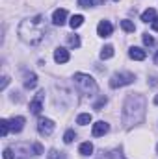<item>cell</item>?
I'll list each match as a JSON object with an SVG mask.
<instances>
[{"instance_id": "1", "label": "cell", "mask_w": 158, "mask_h": 159, "mask_svg": "<svg viewBox=\"0 0 158 159\" xmlns=\"http://www.w3.org/2000/svg\"><path fill=\"white\" fill-rule=\"evenodd\" d=\"M45 34H47V22L43 15H34L19 24V37L26 44H32V46L41 44L45 39Z\"/></svg>"}, {"instance_id": "2", "label": "cell", "mask_w": 158, "mask_h": 159, "mask_svg": "<svg viewBox=\"0 0 158 159\" xmlns=\"http://www.w3.org/2000/svg\"><path fill=\"white\" fill-rule=\"evenodd\" d=\"M145 96L143 94H128L126 100H125V106H123V124L126 128L134 126V124H140L143 117H145Z\"/></svg>"}, {"instance_id": "3", "label": "cell", "mask_w": 158, "mask_h": 159, "mask_svg": "<svg viewBox=\"0 0 158 159\" xmlns=\"http://www.w3.org/2000/svg\"><path fill=\"white\" fill-rule=\"evenodd\" d=\"M75 85L82 94H95L97 93V83L95 80L91 78L89 74H84V72H77L75 74Z\"/></svg>"}, {"instance_id": "4", "label": "cell", "mask_w": 158, "mask_h": 159, "mask_svg": "<svg viewBox=\"0 0 158 159\" xmlns=\"http://www.w3.org/2000/svg\"><path fill=\"white\" fill-rule=\"evenodd\" d=\"M132 81H134V74H132V72H116V74L110 78V87H112V89H117V87L130 85Z\"/></svg>"}, {"instance_id": "5", "label": "cell", "mask_w": 158, "mask_h": 159, "mask_svg": "<svg viewBox=\"0 0 158 159\" xmlns=\"http://www.w3.org/2000/svg\"><path fill=\"white\" fill-rule=\"evenodd\" d=\"M37 131H39L43 137L52 135V131H54V122L50 119H39V122H37Z\"/></svg>"}, {"instance_id": "6", "label": "cell", "mask_w": 158, "mask_h": 159, "mask_svg": "<svg viewBox=\"0 0 158 159\" xmlns=\"http://www.w3.org/2000/svg\"><path fill=\"white\" fill-rule=\"evenodd\" d=\"M43 100H45V91H39L37 94H36V98L30 102V111L34 113V115H39L41 109H43Z\"/></svg>"}, {"instance_id": "7", "label": "cell", "mask_w": 158, "mask_h": 159, "mask_svg": "<svg viewBox=\"0 0 158 159\" xmlns=\"http://www.w3.org/2000/svg\"><path fill=\"white\" fill-rule=\"evenodd\" d=\"M108 129H110V126H108L104 120H99V122H95V124H93L91 133H93V137H102L104 133H108Z\"/></svg>"}, {"instance_id": "8", "label": "cell", "mask_w": 158, "mask_h": 159, "mask_svg": "<svg viewBox=\"0 0 158 159\" xmlns=\"http://www.w3.org/2000/svg\"><path fill=\"white\" fill-rule=\"evenodd\" d=\"M112 32H114V28H112V24H110L108 20H101V22H99V26H97V34H99L101 37H110Z\"/></svg>"}, {"instance_id": "9", "label": "cell", "mask_w": 158, "mask_h": 159, "mask_svg": "<svg viewBox=\"0 0 158 159\" xmlns=\"http://www.w3.org/2000/svg\"><path fill=\"white\" fill-rule=\"evenodd\" d=\"M65 19H67V9H56L52 13V22L56 26H63L65 24Z\"/></svg>"}, {"instance_id": "10", "label": "cell", "mask_w": 158, "mask_h": 159, "mask_svg": "<svg viewBox=\"0 0 158 159\" xmlns=\"http://www.w3.org/2000/svg\"><path fill=\"white\" fill-rule=\"evenodd\" d=\"M69 57H71V56H69V52H67L65 48H56V50H54V61H56V63H60V65H62V63H67Z\"/></svg>"}, {"instance_id": "11", "label": "cell", "mask_w": 158, "mask_h": 159, "mask_svg": "<svg viewBox=\"0 0 158 159\" xmlns=\"http://www.w3.org/2000/svg\"><path fill=\"white\" fill-rule=\"evenodd\" d=\"M9 126H11L13 133H19L24 128V117H13V119L9 120Z\"/></svg>"}, {"instance_id": "12", "label": "cell", "mask_w": 158, "mask_h": 159, "mask_svg": "<svg viewBox=\"0 0 158 159\" xmlns=\"http://www.w3.org/2000/svg\"><path fill=\"white\" fill-rule=\"evenodd\" d=\"M128 56H130L132 59H136V61H143V59L147 57L145 50H141V48H138V46H132L130 52H128Z\"/></svg>"}, {"instance_id": "13", "label": "cell", "mask_w": 158, "mask_h": 159, "mask_svg": "<svg viewBox=\"0 0 158 159\" xmlns=\"http://www.w3.org/2000/svg\"><path fill=\"white\" fill-rule=\"evenodd\" d=\"M37 85V76L34 74V72H28L26 76H24V87L26 89H34Z\"/></svg>"}, {"instance_id": "14", "label": "cell", "mask_w": 158, "mask_h": 159, "mask_svg": "<svg viewBox=\"0 0 158 159\" xmlns=\"http://www.w3.org/2000/svg\"><path fill=\"white\" fill-rule=\"evenodd\" d=\"M156 19V11L153 9V7H149V9H145L143 13H141V20L143 22H153Z\"/></svg>"}, {"instance_id": "15", "label": "cell", "mask_w": 158, "mask_h": 159, "mask_svg": "<svg viewBox=\"0 0 158 159\" xmlns=\"http://www.w3.org/2000/svg\"><path fill=\"white\" fill-rule=\"evenodd\" d=\"M99 159H125V157L119 150H110V152H102V156Z\"/></svg>"}, {"instance_id": "16", "label": "cell", "mask_w": 158, "mask_h": 159, "mask_svg": "<svg viewBox=\"0 0 158 159\" xmlns=\"http://www.w3.org/2000/svg\"><path fill=\"white\" fill-rule=\"evenodd\" d=\"M69 24H71L73 30H77V28H80V26L84 24V17H82V15H73L71 20H69Z\"/></svg>"}, {"instance_id": "17", "label": "cell", "mask_w": 158, "mask_h": 159, "mask_svg": "<svg viewBox=\"0 0 158 159\" xmlns=\"http://www.w3.org/2000/svg\"><path fill=\"white\" fill-rule=\"evenodd\" d=\"M78 152L82 156H91V154H93V144H91V143H82L80 148H78Z\"/></svg>"}, {"instance_id": "18", "label": "cell", "mask_w": 158, "mask_h": 159, "mask_svg": "<svg viewBox=\"0 0 158 159\" xmlns=\"http://www.w3.org/2000/svg\"><path fill=\"white\" fill-rule=\"evenodd\" d=\"M114 56V46L112 44H106L102 50H101V59H110Z\"/></svg>"}, {"instance_id": "19", "label": "cell", "mask_w": 158, "mask_h": 159, "mask_svg": "<svg viewBox=\"0 0 158 159\" xmlns=\"http://www.w3.org/2000/svg\"><path fill=\"white\" fill-rule=\"evenodd\" d=\"M9 129H11V126H9V120H0V135H2V137H6Z\"/></svg>"}, {"instance_id": "20", "label": "cell", "mask_w": 158, "mask_h": 159, "mask_svg": "<svg viewBox=\"0 0 158 159\" xmlns=\"http://www.w3.org/2000/svg\"><path fill=\"white\" fill-rule=\"evenodd\" d=\"M75 139H77V133H75L73 129H67L65 135H63V143H65V144H71Z\"/></svg>"}, {"instance_id": "21", "label": "cell", "mask_w": 158, "mask_h": 159, "mask_svg": "<svg viewBox=\"0 0 158 159\" xmlns=\"http://www.w3.org/2000/svg\"><path fill=\"white\" fill-rule=\"evenodd\" d=\"M89 122H91V115L89 113H82V115H78V119H77V124H80V126H86Z\"/></svg>"}, {"instance_id": "22", "label": "cell", "mask_w": 158, "mask_h": 159, "mask_svg": "<svg viewBox=\"0 0 158 159\" xmlns=\"http://www.w3.org/2000/svg\"><path fill=\"white\" fill-rule=\"evenodd\" d=\"M121 28H123L125 32H128V34H132V32L136 30L134 22H130V20H121Z\"/></svg>"}, {"instance_id": "23", "label": "cell", "mask_w": 158, "mask_h": 159, "mask_svg": "<svg viewBox=\"0 0 158 159\" xmlns=\"http://www.w3.org/2000/svg\"><path fill=\"white\" fill-rule=\"evenodd\" d=\"M69 44H71L73 48H78L80 46V37L78 35H71V37H69Z\"/></svg>"}, {"instance_id": "24", "label": "cell", "mask_w": 158, "mask_h": 159, "mask_svg": "<svg viewBox=\"0 0 158 159\" xmlns=\"http://www.w3.org/2000/svg\"><path fill=\"white\" fill-rule=\"evenodd\" d=\"M104 104H106V96H101V98H99V102H97V104L93 106V109H97V111H101V107H102Z\"/></svg>"}, {"instance_id": "25", "label": "cell", "mask_w": 158, "mask_h": 159, "mask_svg": "<svg viewBox=\"0 0 158 159\" xmlns=\"http://www.w3.org/2000/svg\"><path fill=\"white\" fill-rule=\"evenodd\" d=\"M143 43H145L147 46H153V44H155V37L149 35V34H145V35H143Z\"/></svg>"}, {"instance_id": "26", "label": "cell", "mask_w": 158, "mask_h": 159, "mask_svg": "<svg viewBox=\"0 0 158 159\" xmlns=\"http://www.w3.org/2000/svg\"><path fill=\"white\" fill-rule=\"evenodd\" d=\"M93 4H95V0H78L80 7H91Z\"/></svg>"}, {"instance_id": "27", "label": "cell", "mask_w": 158, "mask_h": 159, "mask_svg": "<svg viewBox=\"0 0 158 159\" xmlns=\"http://www.w3.org/2000/svg\"><path fill=\"white\" fill-rule=\"evenodd\" d=\"M32 150H34V156H41V154H43V146H41V144H37V143L32 146Z\"/></svg>"}, {"instance_id": "28", "label": "cell", "mask_w": 158, "mask_h": 159, "mask_svg": "<svg viewBox=\"0 0 158 159\" xmlns=\"http://www.w3.org/2000/svg\"><path fill=\"white\" fill-rule=\"evenodd\" d=\"M4 159H13V152H11V148H6V150H4Z\"/></svg>"}, {"instance_id": "29", "label": "cell", "mask_w": 158, "mask_h": 159, "mask_svg": "<svg viewBox=\"0 0 158 159\" xmlns=\"http://www.w3.org/2000/svg\"><path fill=\"white\" fill-rule=\"evenodd\" d=\"M47 159H60V154H58L56 150H50V152H48V157H47Z\"/></svg>"}, {"instance_id": "30", "label": "cell", "mask_w": 158, "mask_h": 159, "mask_svg": "<svg viewBox=\"0 0 158 159\" xmlns=\"http://www.w3.org/2000/svg\"><path fill=\"white\" fill-rule=\"evenodd\" d=\"M7 81H9V78H7V76H4V78H2V85H0V89H2V91L7 87Z\"/></svg>"}, {"instance_id": "31", "label": "cell", "mask_w": 158, "mask_h": 159, "mask_svg": "<svg viewBox=\"0 0 158 159\" xmlns=\"http://www.w3.org/2000/svg\"><path fill=\"white\" fill-rule=\"evenodd\" d=\"M153 30H155V32H158V17L153 20Z\"/></svg>"}, {"instance_id": "32", "label": "cell", "mask_w": 158, "mask_h": 159, "mask_svg": "<svg viewBox=\"0 0 158 159\" xmlns=\"http://www.w3.org/2000/svg\"><path fill=\"white\" fill-rule=\"evenodd\" d=\"M155 65H158V52L155 54Z\"/></svg>"}, {"instance_id": "33", "label": "cell", "mask_w": 158, "mask_h": 159, "mask_svg": "<svg viewBox=\"0 0 158 159\" xmlns=\"http://www.w3.org/2000/svg\"><path fill=\"white\" fill-rule=\"evenodd\" d=\"M155 104H156V106H158V94H156V96H155Z\"/></svg>"}, {"instance_id": "34", "label": "cell", "mask_w": 158, "mask_h": 159, "mask_svg": "<svg viewBox=\"0 0 158 159\" xmlns=\"http://www.w3.org/2000/svg\"><path fill=\"white\" fill-rule=\"evenodd\" d=\"M156 152H158V146H156Z\"/></svg>"}]
</instances>
